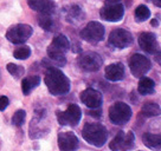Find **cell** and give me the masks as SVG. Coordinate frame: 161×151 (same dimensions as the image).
Returning <instances> with one entry per match:
<instances>
[{"label": "cell", "mask_w": 161, "mask_h": 151, "mask_svg": "<svg viewBox=\"0 0 161 151\" xmlns=\"http://www.w3.org/2000/svg\"><path fill=\"white\" fill-rule=\"evenodd\" d=\"M100 15L106 21L116 23L122 20L125 15V6L122 0H104V6L101 8Z\"/></svg>", "instance_id": "277c9868"}, {"label": "cell", "mask_w": 161, "mask_h": 151, "mask_svg": "<svg viewBox=\"0 0 161 151\" xmlns=\"http://www.w3.org/2000/svg\"><path fill=\"white\" fill-rule=\"evenodd\" d=\"M131 5V0H127V6Z\"/></svg>", "instance_id": "d6a6232c"}, {"label": "cell", "mask_w": 161, "mask_h": 151, "mask_svg": "<svg viewBox=\"0 0 161 151\" xmlns=\"http://www.w3.org/2000/svg\"><path fill=\"white\" fill-rule=\"evenodd\" d=\"M155 55H156V57H155V60L158 61V63H159V64H161V52H159V53H158V52H156Z\"/></svg>", "instance_id": "4dcf8cb0"}, {"label": "cell", "mask_w": 161, "mask_h": 151, "mask_svg": "<svg viewBox=\"0 0 161 151\" xmlns=\"http://www.w3.org/2000/svg\"><path fill=\"white\" fill-rule=\"evenodd\" d=\"M44 81L49 92L53 96H63L70 91V79L57 67H47Z\"/></svg>", "instance_id": "6da1fadb"}, {"label": "cell", "mask_w": 161, "mask_h": 151, "mask_svg": "<svg viewBox=\"0 0 161 151\" xmlns=\"http://www.w3.org/2000/svg\"><path fill=\"white\" fill-rule=\"evenodd\" d=\"M103 64V59L98 53L96 52H84L78 55L77 58V65L84 72H97Z\"/></svg>", "instance_id": "8992f818"}, {"label": "cell", "mask_w": 161, "mask_h": 151, "mask_svg": "<svg viewBox=\"0 0 161 151\" xmlns=\"http://www.w3.org/2000/svg\"><path fill=\"white\" fill-rule=\"evenodd\" d=\"M135 144V136L133 132H125V131H120L114 139L110 142L109 148L114 151L120 150H129L131 148H134Z\"/></svg>", "instance_id": "7c38bea8"}, {"label": "cell", "mask_w": 161, "mask_h": 151, "mask_svg": "<svg viewBox=\"0 0 161 151\" xmlns=\"http://www.w3.org/2000/svg\"><path fill=\"white\" fill-rule=\"evenodd\" d=\"M137 91L141 96H148V95H153L155 91V83L152 81L151 78L147 77H142L141 81H139L137 85Z\"/></svg>", "instance_id": "ac0fdd59"}, {"label": "cell", "mask_w": 161, "mask_h": 151, "mask_svg": "<svg viewBox=\"0 0 161 151\" xmlns=\"http://www.w3.org/2000/svg\"><path fill=\"white\" fill-rule=\"evenodd\" d=\"M31 55V49L29 46H20L15 49L13 52V57L19 59V60H25Z\"/></svg>", "instance_id": "d4e9b609"}, {"label": "cell", "mask_w": 161, "mask_h": 151, "mask_svg": "<svg viewBox=\"0 0 161 151\" xmlns=\"http://www.w3.org/2000/svg\"><path fill=\"white\" fill-rule=\"evenodd\" d=\"M151 17V11L146 5H140L135 10V18L137 21H146Z\"/></svg>", "instance_id": "cb8c5ba5"}, {"label": "cell", "mask_w": 161, "mask_h": 151, "mask_svg": "<svg viewBox=\"0 0 161 151\" xmlns=\"http://www.w3.org/2000/svg\"><path fill=\"white\" fill-rule=\"evenodd\" d=\"M139 45L149 55H155L159 51V43L156 40L155 34L152 32H143L139 35Z\"/></svg>", "instance_id": "9a60e30c"}, {"label": "cell", "mask_w": 161, "mask_h": 151, "mask_svg": "<svg viewBox=\"0 0 161 151\" xmlns=\"http://www.w3.org/2000/svg\"><path fill=\"white\" fill-rule=\"evenodd\" d=\"M108 43L115 49H120V50L127 49L133 43V35L129 31L123 30V29H115L110 32Z\"/></svg>", "instance_id": "8fae6325"}, {"label": "cell", "mask_w": 161, "mask_h": 151, "mask_svg": "<svg viewBox=\"0 0 161 151\" xmlns=\"http://www.w3.org/2000/svg\"><path fill=\"white\" fill-rule=\"evenodd\" d=\"M57 142H58V148L62 151H74L80 145L77 136L71 131L60 132L57 137Z\"/></svg>", "instance_id": "5bb4252c"}, {"label": "cell", "mask_w": 161, "mask_h": 151, "mask_svg": "<svg viewBox=\"0 0 161 151\" xmlns=\"http://www.w3.org/2000/svg\"><path fill=\"white\" fill-rule=\"evenodd\" d=\"M83 17H84V14H83V11H82L80 6L71 5L69 7V10H68V13H66V20H82Z\"/></svg>", "instance_id": "603a6c76"}, {"label": "cell", "mask_w": 161, "mask_h": 151, "mask_svg": "<svg viewBox=\"0 0 161 151\" xmlns=\"http://www.w3.org/2000/svg\"><path fill=\"white\" fill-rule=\"evenodd\" d=\"M128 64H129L131 75L135 78H142L143 76L147 75V72L151 70L152 67L151 60L140 53H135V55H131L129 58Z\"/></svg>", "instance_id": "30bf717a"}, {"label": "cell", "mask_w": 161, "mask_h": 151, "mask_svg": "<svg viewBox=\"0 0 161 151\" xmlns=\"http://www.w3.org/2000/svg\"><path fill=\"white\" fill-rule=\"evenodd\" d=\"M147 1H149L153 5H155L156 7H160L161 8V0H147Z\"/></svg>", "instance_id": "f546056e"}, {"label": "cell", "mask_w": 161, "mask_h": 151, "mask_svg": "<svg viewBox=\"0 0 161 151\" xmlns=\"http://www.w3.org/2000/svg\"><path fill=\"white\" fill-rule=\"evenodd\" d=\"M130 106L123 102H116L109 107V119L115 125H125L131 118Z\"/></svg>", "instance_id": "5b68a950"}, {"label": "cell", "mask_w": 161, "mask_h": 151, "mask_svg": "<svg viewBox=\"0 0 161 151\" xmlns=\"http://www.w3.org/2000/svg\"><path fill=\"white\" fill-rule=\"evenodd\" d=\"M82 137L86 143L96 148H101L108 139V131L106 126L100 123H86L82 130Z\"/></svg>", "instance_id": "3957f363"}, {"label": "cell", "mask_w": 161, "mask_h": 151, "mask_svg": "<svg viewBox=\"0 0 161 151\" xmlns=\"http://www.w3.org/2000/svg\"><path fill=\"white\" fill-rule=\"evenodd\" d=\"M38 25L43 29V30L47 31V32H52L56 30L55 19L52 18V14H45V13H39L38 15Z\"/></svg>", "instance_id": "ffe728a7"}, {"label": "cell", "mask_w": 161, "mask_h": 151, "mask_svg": "<svg viewBox=\"0 0 161 151\" xmlns=\"http://www.w3.org/2000/svg\"><path fill=\"white\" fill-rule=\"evenodd\" d=\"M152 25H154V26L158 25V20H156V19H154V20L152 21Z\"/></svg>", "instance_id": "1f68e13d"}, {"label": "cell", "mask_w": 161, "mask_h": 151, "mask_svg": "<svg viewBox=\"0 0 161 151\" xmlns=\"http://www.w3.org/2000/svg\"><path fill=\"white\" fill-rule=\"evenodd\" d=\"M142 142L149 149H161V133L146 132L142 136Z\"/></svg>", "instance_id": "d6986e66"}, {"label": "cell", "mask_w": 161, "mask_h": 151, "mask_svg": "<svg viewBox=\"0 0 161 151\" xmlns=\"http://www.w3.org/2000/svg\"><path fill=\"white\" fill-rule=\"evenodd\" d=\"M104 76L108 81H120L125 78V66L122 63H113L104 70Z\"/></svg>", "instance_id": "e0dca14e"}, {"label": "cell", "mask_w": 161, "mask_h": 151, "mask_svg": "<svg viewBox=\"0 0 161 151\" xmlns=\"http://www.w3.org/2000/svg\"><path fill=\"white\" fill-rule=\"evenodd\" d=\"M39 83H40L39 76H30V77L24 78L23 81H21V90H23V93H24L25 96H27L31 91L39 85Z\"/></svg>", "instance_id": "44dd1931"}, {"label": "cell", "mask_w": 161, "mask_h": 151, "mask_svg": "<svg viewBox=\"0 0 161 151\" xmlns=\"http://www.w3.org/2000/svg\"><path fill=\"white\" fill-rule=\"evenodd\" d=\"M33 33V29L26 24H17L11 26L6 32L7 40L12 44H23L25 43Z\"/></svg>", "instance_id": "ba28073f"}, {"label": "cell", "mask_w": 161, "mask_h": 151, "mask_svg": "<svg viewBox=\"0 0 161 151\" xmlns=\"http://www.w3.org/2000/svg\"><path fill=\"white\" fill-rule=\"evenodd\" d=\"M89 115L92 117H96V118H100L101 117V110L100 107H97V109H91V111L89 112Z\"/></svg>", "instance_id": "f1b7e54d"}, {"label": "cell", "mask_w": 161, "mask_h": 151, "mask_svg": "<svg viewBox=\"0 0 161 151\" xmlns=\"http://www.w3.org/2000/svg\"><path fill=\"white\" fill-rule=\"evenodd\" d=\"M141 113L145 117H155L161 115V107L156 103H145L142 109H141Z\"/></svg>", "instance_id": "7402d4cb"}, {"label": "cell", "mask_w": 161, "mask_h": 151, "mask_svg": "<svg viewBox=\"0 0 161 151\" xmlns=\"http://www.w3.org/2000/svg\"><path fill=\"white\" fill-rule=\"evenodd\" d=\"M56 116L60 125L77 126L82 118V110L78 105L70 104L65 111H57Z\"/></svg>", "instance_id": "9c48e42d"}, {"label": "cell", "mask_w": 161, "mask_h": 151, "mask_svg": "<svg viewBox=\"0 0 161 151\" xmlns=\"http://www.w3.org/2000/svg\"><path fill=\"white\" fill-rule=\"evenodd\" d=\"M104 26L97 21H90L88 23L84 29H82L80 32V38L89 44H97L103 40L104 38Z\"/></svg>", "instance_id": "52a82bcc"}, {"label": "cell", "mask_w": 161, "mask_h": 151, "mask_svg": "<svg viewBox=\"0 0 161 151\" xmlns=\"http://www.w3.org/2000/svg\"><path fill=\"white\" fill-rule=\"evenodd\" d=\"M6 69H7V71L11 73V76H13V77L17 78V79L20 78V77H23V76H24V72H25V70H24L23 66L15 65V64H13V63L7 64Z\"/></svg>", "instance_id": "484cf974"}, {"label": "cell", "mask_w": 161, "mask_h": 151, "mask_svg": "<svg viewBox=\"0 0 161 151\" xmlns=\"http://www.w3.org/2000/svg\"><path fill=\"white\" fill-rule=\"evenodd\" d=\"M26 118V112L24 110H18L15 111V113L12 117V123L15 126H21L25 123Z\"/></svg>", "instance_id": "4316f807"}, {"label": "cell", "mask_w": 161, "mask_h": 151, "mask_svg": "<svg viewBox=\"0 0 161 151\" xmlns=\"http://www.w3.org/2000/svg\"><path fill=\"white\" fill-rule=\"evenodd\" d=\"M27 5L36 12L45 14H53L56 8L53 0H27Z\"/></svg>", "instance_id": "2e32d148"}, {"label": "cell", "mask_w": 161, "mask_h": 151, "mask_svg": "<svg viewBox=\"0 0 161 151\" xmlns=\"http://www.w3.org/2000/svg\"><path fill=\"white\" fill-rule=\"evenodd\" d=\"M10 104V101L6 96H1L0 97V111H4L8 106Z\"/></svg>", "instance_id": "83f0119b"}, {"label": "cell", "mask_w": 161, "mask_h": 151, "mask_svg": "<svg viewBox=\"0 0 161 151\" xmlns=\"http://www.w3.org/2000/svg\"><path fill=\"white\" fill-rule=\"evenodd\" d=\"M80 102L89 109H97L103 103L102 93L95 89H86L80 93Z\"/></svg>", "instance_id": "4fadbf2b"}, {"label": "cell", "mask_w": 161, "mask_h": 151, "mask_svg": "<svg viewBox=\"0 0 161 151\" xmlns=\"http://www.w3.org/2000/svg\"><path fill=\"white\" fill-rule=\"evenodd\" d=\"M70 49L69 39L64 34H57L47 47V57L56 65L64 66L66 64L65 53Z\"/></svg>", "instance_id": "7a4b0ae2"}]
</instances>
